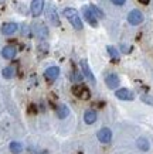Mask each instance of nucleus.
I'll return each instance as SVG.
<instances>
[{
  "label": "nucleus",
  "instance_id": "nucleus-1",
  "mask_svg": "<svg viewBox=\"0 0 153 154\" xmlns=\"http://www.w3.org/2000/svg\"><path fill=\"white\" fill-rule=\"evenodd\" d=\"M64 16L67 17V20L70 21V24L72 26V27L75 28V30H82L84 24H82V20H81V17H79L78 11L75 9H71V7H67V9H64Z\"/></svg>",
  "mask_w": 153,
  "mask_h": 154
},
{
  "label": "nucleus",
  "instance_id": "nucleus-2",
  "mask_svg": "<svg viewBox=\"0 0 153 154\" xmlns=\"http://www.w3.org/2000/svg\"><path fill=\"white\" fill-rule=\"evenodd\" d=\"M72 94L77 96V98L82 99V100H88L91 98V92H89V89L82 84H78V85H74L72 86Z\"/></svg>",
  "mask_w": 153,
  "mask_h": 154
},
{
  "label": "nucleus",
  "instance_id": "nucleus-3",
  "mask_svg": "<svg viewBox=\"0 0 153 154\" xmlns=\"http://www.w3.org/2000/svg\"><path fill=\"white\" fill-rule=\"evenodd\" d=\"M128 21H129V24H132V26H139V24H142V21H143V14H142V11H139V10H130L129 14H128Z\"/></svg>",
  "mask_w": 153,
  "mask_h": 154
},
{
  "label": "nucleus",
  "instance_id": "nucleus-4",
  "mask_svg": "<svg viewBox=\"0 0 153 154\" xmlns=\"http://www.w3.org/2000/svg\"><path fill=\"white\" fill-rule=\"evenodd\" d=\"M47 19L50 20L51 24H54L56 27L60 26V17H58V13H57V9L53 5L47 6Z\"/></svg>",
  "mask_w": 153,
  "mask_h": 154
},
{
  "label": "nucleus",
  "instance_id": "nucleus-5",
  "mask_svg": "<svg viewBox=\"0 0 153 154\" xmlns=\"http://www.w3.org/2000/svg\"><path fill=\"white\" fill-rule=\"evenodd\" d=\"M97 137L98 140L104 143V144H108V143H111L112 140V131L111 129H108V127H102L101 130L97 133Z\"/></svg>",
  "mask_w": 153,
  "mask_h": 154
},
{
  "label": "nucleus",
  "instance_id": "nucleus-6",
  "mask_svg": "<svg viewBox=\"0 0 153 154\" xmlns=\"http://www.w3.org/2000/svg\"><path fill=\"white\" fill-rule=\"evenodd\" d=\"M81 69H82V74H84V76L87 78V79L91 82L92 85H95V82H97V79H95V76H94V74H92V71H91V68H89V65H88V62L85 60H82L81 62Z\"/></svg>",
  "mask_w": 153,
  "mask_h": 154
},
{
  "label": "nucleus",
  "instance_id": "nucleus-7",
  "mask_svg": "<svg viewBox=\"0 0 153 154\" xmlns=\"http://www.w3.org/2000/svg\"><path fill=\"white\" fill-rule=\"evenodd\" d=\"M44 2H46V0H33L31 2L30 10H31V14L34 16V17H38V16L43 13V9H44Z\"/></svg>",
  "mask_w": 153,
  "mask_h": 154
},
{
  "label": "nucleus",
  "instance_id": "nucleus-8",
  "mask_svg": "<svg viewBox=\"0 0 153 154\" xmlns=\"http://www.w3.org/2000/svg\"><path fill=\"white\" fill-rule=\"evenodd\" d=\"M115 96L118 99H121V100H133L135 99V95L132 91L126 88H122V89H118L115 92Z\"/></svg>",
  "mask_w": 153,
  "mask_h": 154
},
{
  "label": "nucleus",
  "instance_id": "nucleus-9",
  "mask_svg": "<svg viewBox=\"0 0 153 154\" xmlns=\"http://www.w3.org/2000/svg\"><path fill=\"white\" fill-rule=\"evenodd\" d=\"M82 14L85 20L88 21V24H91L92 27H97L98 26V20H97V16L92 13V10L89 9V7H84L82 9Z\"/></svg>",
  "mask_w": 153,
  "mask_h": 154
},
{
  "label": "nucleus",
  "instance_id": "nucleus-10",
  "mask_svg": "<svg viewBox=\"0 0 153 154\" xmlns=\"http://www.w3.org/2000/svg\"><path fill=\"white\" fill-rule=\"evenodd\" d=\"M105 84L109 89H115L119 86V76L116 74H108L105 76Z\"/></svg>",
  "mask_w": 153,
  "mask_h": 154
},
{
  "label": "nucleus",
  "instance_id": "nucleus-11",
  "mask_svg": "<svg viewBox=\"0 0 153 154\" xmlns=\"http://www.w3.org/2000/svg\"><path fill=\"white\" fill-rule=\"evenodd\" d=\"M19 30V26L16 23H5L2 26V34L3 35H11Z\"/></svg>",
  "mask_w": 153,
  "mask_h": 154
},
{
  "label": "nucleus",
  "instance_id": "nucleus-12",
  "mask_svg": "<svg viewBox=\"0 0 153 154\" xmlns=\"http://www.w3.org/2000/svg\"><path fill=\"white\" fill-rule=\"evenodd\" d=\"M16 54H17V50H16V47H13V45H6V47H3V50H2V57H3L5 60H13L14 57H16Z\"/></svg>",
  "mask_w": 153,
  "mask_h": 154
},
{
  "label": "nucleus",
  "instance_id": "nucleus-13",
  "mask_svg": "<svg viewBox=\"0 0 153 154\" xmlns=\"http://www.w3.org/2000/svg\"><path fill=\"white\" fill-rule=\"evenodd\" d=\"M33 30H34L36 35H38L40 38H46L48 35V28L46 27V24H43V23H36Z\"/></svg>",
  "mask_w": 153,
  "mask_h": 154
},
{
  "label": "nucleus",
  "instance_id": "nucleus-14",
  "mask_svg": "<svg viewBox=\"0 0 153 154\" xmlns=\"http://www.w3.org/2000/svg\"><path fill=\"white\" fill-rule=\"evenodd\" d=\"M44 76L50 81H56L60 76V68L58 66H50V68H47L46 72H44Z\"/></svg>",
  "mask_w": 153,
  "mask_h": 154
},
{
  "label": "nucleus",
  "instance_id": "nucleus-15",
  "mask_svg": "<svg viewBox=\"0 0 153 154\" xmlns=\"http://www.w3.org/2000/svg\"><path fill=\"white\" fill-rule=\"evenodd\" d=\"M84 120L87 125H92L97 122V113L94 112V110H87V112L84 113Z\"/></svg>",
  "mask_w": 153,
  "mask_h": 154
},
{
  "label": "nucleus",
  "instance_id": "nucleus-16",
  "mask_svg": "<svg viewBox=\"0 0 153 154\" xmlns=\"http://www.w3.org/2000/svg\"><path fill=\"white\" fill-rule=\"evenodd\" d=\"M57 115L60 119H65V117L70 115V109L67 105H60V106L57 107Z\"/></svg>",
  "mask_w": 153,
  "mask_h": 154
},
{
  "label": "nucleus",
  "instance_id": "nucleus-17",
  "mask_svg": "<svg viewBox=\"0 0 153 154\" xmlns=\"http://www.w3.org/2000/svg\"><path fill=\"white\" fill-rule=\"evenodd\" d=\"M10 151L13 154H20L23 151V146L20 144L19 141H11L10 143Z\"/></svg>",
  "mask_w": 153,
  "mask_h": 154
},
{
  "label": "nucleus",
  "instance_id": "nucleus-18",
  "mask_svg": "<svg viewBox=\"0 0 153 154\" xmlns=\"http://www.w3.org/2000/svg\"><path fill=\"white\" fill-rule=\"evenodd\" d=\"M2 75H3V78H6V79H11L14 76V68L13 66H6L2 71Z\"/></svg>",
  "mask_w": 153,
  "mask_h": 154
},
{
  "label": "nucleus",
  "instance_id": "nucleus-19",
  "mask_svg": "<svg viewBox=\"0 0 153 154\" xmlns=\"http://www.w3.org/2000/svg\"><path fill=\"white\" fill-rule=\"evenodd\" d=\"M107 50H108V54L111 55L112 60H115V61L119 60V57H121V55H119V51H118L115 47H112V45H108Z\"/></svg>",
  "mask_w": 153,
  "mask_h": 154
},
{
  "label": "nucleus",
  "instance_id": "nucleus-20",
  "mask_svg": "<svg viewBox=\"0 0 153 154\" xmlns=\"http://www.w3.org/2000/svg\"><path fill=\"white\" fill-rule=\"evenodd\" d=\"M138 147H139V149L142 150V151H148L150 146H149V141L146 140V139H143V137H140L139 140H138Z\"/></svg>",
  "mask_w": 153,
  "mask_h": 154
},
{
  "label": "nucleus",
  "instance_id": "nucleus-21",
  "mask_svg": "<svg viewBox=\"0 0 153 154\" xmlns=\"http://www.w3.org/2000/svg\"><path fill=\"white\" fill-rule=\"evenodd\" d=\"M89 9L92 10V13L95 14V16H97V19H104V17H105V14H104V11H102V10L99 9L98 6L91 5V6H89Z\"/></svg>",
  "mask_w": 153,
  "mask_h": 154
},
{
  "label": "nucleus",
  "instance_id": "nucleus-22",
  "mask_svg": "<svg viewBox=\"0 0 153 154\" xmlns=\"http://www.w3.org/2000/svg\"><path fill=\"white\" fill-rule=\"evenodd\" d=\"M140 100L146 103V105H149V106H153V96H150V95H142Z\"/></svg>",
  "mask_w": 153,
  "mask_h": 154
},
{
  "label": "nucleus",
  "instance_id": "nucleus-23",
  "mask_svg": "<svg viewBox=\"0 0 153 154\" xmlns=\"http://www.w3.org/2000/svg\"><path fill=\"white\" fill-rule=\"evenodd\" d=\"M72 79H74V81H78V82H79V81H82V75L79 74L78 71H75L74 74H72Z\"/></svg>",
  "mask_w": 153,
  "mask_h": 154
},
{
  "label": "nucleus",
  "instance_id": "nucleus-24",
  "mask_svg": "<svg viewBox=\"0 0 153 154\" xmlns=\"http://www.w3.org/2000/svg\"><path fill=\"white\" fill-rule=\"evenodd\" d=\"M111 2H112V3H113L115 6H123V5H125L126 0H111Z\"/></svg>",
  "mask_w": 153,
  "mask_h": 154
},
{
  "label": "nucleus",
  "instance_id": "nucleus-25",
  "mask_svg": "<svg viewBox=\"0 0 153 154\" xmlns=\"http://www.w3.org/2000/svg\"><path fill=\"white\" fill-rule=\"evenodd\" d=\"M21 27H23V33H24V34H27V33H28V28H27V26H26V24H23Z\"/></svg>",
  "mask_w": 153,
  "mask_h": 154
},
{
  "label": "nucleus",
  "instance_id": "nucleus-26",
  "mask_svg": "<svg viewBox=\"0 0 153 154\" xmlns=\"http://www.w3.org/2000/svg\"><path fill=\"white\" fill-rule=\"evenodd\" d=\"M0 3H5V0H0Z\"/></svg>",
  "mask_w": 153,
  "mask_h": 154
}]
</instances>
